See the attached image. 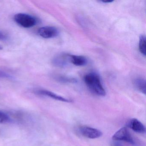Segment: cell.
Wrapping results in <instances>:
<instances>
[{
	"label": "cell",
	"instance_id": "cell-17",
	"mask_svg": "<svg viewBox=\"0 0 146 146\" xmlns=\"http://www.w3.org/2000/svg\"><path fill=\"white\" fill-rule=\"evenodd\" d=\"M1 48H2V47H1V46H0V49H1Z\"/></svg>",
	"mask_w": 146,
	"mask_h": 146
},
{
	"label": "cell",
	"instance_id": "cell-6",
	"mask_svg": "<svg viewBox=\"0 0 146 146\" xmlns=\"http://www.w3.org/2000/svg\"><path fill=\"white\" fill-rule=\"evenodd\" d=\"M36 92L38 94L48 96V97H50V98L54 99L56 100L66 102H72V100L70 99L65 98V97L58 95L53 92H51L49 90H36Z\"/></svg>",
	"mask_w": 146,
	"mask_h": 146
},
{
	"label": "cell",
	"instance_id": "cell-4",
	"mask_svg": "<svg viewBox=\"0 0 146 146\" xmlns=\"http://www.w3.org/2000/svg\"><path fill=\"white\" fill-rule=\"evenodd\" d=\"M38 35L45 39H50L57 37L59 34V31L52 26H44L41 27L37 31Z\"/></svg>",
	"mask_w": 146,
	"mask_h": 146
},
{
	"label": "cell",
	"instance_id": "cell-15",
	"mask_svg": "<svg viewBox=\"0 0 146 146\" xmlns=\"http://www.w3.org/2000/svg\"><path fill=\"white\" fill-rule=\"evenodd\" d=\"M7 37L6 35L3 32H1V31H0V40H6Z\"/></svg>",
	"mask_w": 146,
	"mask_h": 146
},
{
	"label": "cell",
	"instance_id": "cell-9",
	"mask_svg": "<svg viewBox=\"0 0 146 146\" xmlns=\"http://www.w3.org/2000/svg\"><path fill=\"white\" fill-rule=\"evenodd\" d=\"M70 62L76 66H83L88 64V59L83 56L69 54Z\"/></svg>",
	"mask_w": 146,
	"mask_h": 146
},
{
	"label": "cell",
	"instance_id": "cell-7",
	"mask_svg": "<svg viewBox=\"0 0 146 146\" xmlns=\"http://www.w3.org/2000/svg\"><path fill=\"white\" fill-rule=\"evenodd\" d=\"M127 126L135 132L138 133H144L146 128L143 124L136 118L131 119L128 122Z\"/></svg>",
	"mask_w": 146,
	"mask_h": 146
},
{
	"label": "cell",
	"instance_id": "cell-12",
	"mask_svg": "<svg viewBox=\"0 0 146 146\" xmlns=\"http://www.w3.org/2000/svg\"><path fill=\"white\" fill-rule=\"evenodd\" d=\"M139 50L143 56H146V37L141 35L140 37L139 42Z\"/></svg>",
	"mask_w": 146,
	"mask_h": 146
},
{
	"label": "cell",
	"instance_id": "cell-14",
	"mask_svg": "<svg viewBox=\"0 0 146 146\" xmlns=\"http://www.w3.org/2000/svg\"><path fill=\"white\" fill-rule=\"evenodd\" d=\"M12 78V76L9 74V73L4 71L2 70H0V78H10V79H11Z\"/></svg>",
	"mask_w": 146,
	"mask_h": 146
},
{
	"label": "cell",
	"instance_id": "cell-5",
	"mask_svg": "<svg viewBox=\"0 0 146 146\" xmlns=\"http://www.w3.org/2000/svg\"><path fill=\"white\" fill-rule=\"evenodd\" d=\"M79 131L84 136L90 139L99 138L102 135V132L100 130L85 125L81 126Z\"/></svg>",
	"mask_w": 146,
	"mask_h": 146
},
{
	"label": "cell",
	"instance_id": "cell-13",
	"mask_svg": "<svg viewBox=\"0 0 146 146\" xmlns=\"http://www.w3.org/2000/svg\"><path fill=\"white\" fill-rule=\"evenodd\" d=\"M10 120V117L7 113L0 111V123H5Z\"/></svg>",
	"mask_w": 146,
	"mask_h": 146
},
{
	"label": "cell",
	"instance_id": "cell-8",
	"mask_svg": "<svg viewBox=\"0 0 146 146\" xmlns=\"http://www.w3.org/2000/svg\"><path fill=\"white\" fill-rule=\"evenodd\" d=\"M68 61H70L69 54H60L53 59L52 64L57 67H64L68 64Z\"/></svg>",
	"mask_w": 146,
	"mask_h": 146
},
{
	"label": "cell",
	"instance_id": "cell-16",
	"mask_svg": "<svg viewBox=\"0 0 146 146\" xmlns=\"http://www.w3.org/2000/svg\"><path fill=\"white\" fill-rule=\"evenodd\" d=\"M113 1H110V0H107V1L103 0V1H102L101 2H103L104 3H110L112 2Z\"/></svg>",
	"mask_w": 146,
	"mask_h": 146
},
{
	"label": "cell",
	"instance_id": "cell-10",
	"mask_svg": "<svg viewBox=\"0 0 146 146\" xmlns=\"http://www.w3.org/2000/svg\"><path fill=\"white\" fill-rule=\"evenodd\" d=\"M134 84L136 88L143 94H146V81L142 78H137L135 79Z\"/></svg>",
	"mask_w": 146,
	"mask_h": 146
},
{
	"label": "cell",
	"instance_id": "cell-11",
	"mask_svg": "<svg viewBox=\"0 0 146 146\" xmlns=\"http://www.w3.org/2000/svg\"><path fill=\"white\" fill-rule=\"evenodd\" d=\"M54 78L58 82L62 83H75L77 82V80L76 78L67 77L59 76V75H56V76H54Z\"/></svg>",
	"mask_w": 146,
	"mask_h": 146
},
{
	"label": "cell",
	"instance_id": "cell-1",
	"mask_svg": "<svg viewBox=\"0 0 146 146\" xmlns=\"http://www.w3.org/2000/svg\"><path fill=\"white\" fill-rule=\"evenodd\" d=\"M84 80L87 87L93 93L99 96H106V90L102 83L100 77L97 73L92 72L86 74Z\"/></svg>",
	"mask_w": 146,
	"mask_h": 146
},
{
	"label": "cell",
	"instance_id": "cell-3",
	"mask_svg": "<svg viewBox=\"0 0 146 146\" xmlns=\"http://www.w3.org/2000/svg\"><path fill=\"white\" fill-rule=\"evenodd\" d=\"M112 139L115 141H124L134 145L135 141L128 129L123 127L116 131L112 136Z\"/></svg>",
	"mask_w": 146,
	"mask_h": 146
},
{
	"label": "cell",
	"instance_id": "cell-2",
	"mask_svg": "<svg viewBox=\"0 0 146 146\" xmlns=\"http://www.w3.org/2000/svg\"><path fill=\"white\" fill-rule=\"evenodd\" d=\"M14 20L17 24L25 29L35 26L38 20L35 17L25 13H19L14 16Z\"/></svg>",
	"mask_w": 146,
	"mask_h": 146
}]
</instances>
